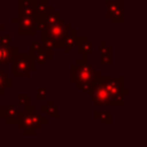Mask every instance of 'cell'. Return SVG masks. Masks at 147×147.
Listing matches in <instances>:
<instances>
[{"mask_svg":"<svg viewBox=\"0 0 147 147\" xmlns=\"http://www.w3.org/2000/svg\"><path fill=\"white\" fill-rule=\"evenodd\" d=\"M89 93H90L92 101H93L97 106H109V105H111L110 97L106 92V88L103 86V84H102V81H101V75L97 78L96 83L92 86Z\"/></svg>","mask_w":147,"mask_h":147,"instance_id":"6","label":"cell"},{"mask_svg":"<svg viewBox=\"0 0 147 147\" xmlns=\"http://www.w3.org/2000/svg\"><path fill=\"white\" fill-rule=\"evenodd\" d=\"M94 117L99 119L101 121H111V114L110 112H94Z\"/></svg>","mask_w":147,"mask_h":147,"instance_id":"15","label":"cell"},{"mask_svg":"<svg viewBox=\"0 0 147 147\" xmlns=\"http://www.w3.org/2000/svg\"><path fill=\"white\" fill-rule=\"evenodd\" d=\"M93 49V44L88 40L86 36H78V41H76V51L79 53H83L84 56L90 53Z\"/></svg>","mask_w":147,"mask_h":147,"instance_id":"10","label":"cell"},{"mask_svg":"<svg viewBox=\"0 0 147 147\" xmlns=\"http://www.w3.org/2000/svg\"><path fill=\"white\" fill-rule=\"evenodd\" d=\"M18 17H35L34 0H18Z\"/></svg>","mask_w":147,"mask_h":147,"instance_id":"9","label":"cell"},{"mask_svg":"<svg viewBox=\"0 0 147 147\" xmlns=\"http://www.w3.org/2000/svg\"><path fill=\"white\" fill-rule=\"evenodd\" d=\"M10 63H12L13 76H28L32 70H35V59L32 53H17L10 61Z\"/></svg>","mask_w":147,"mask_h":147,"instance_id":"5","label":"cell"},{"mask_svg":"<svg viewBox=\"0 0 147 147\" xmlns=\"http://www.w3.org/2000/svg\"><path fill=\"white\" fill-rule=\"evenodd\" d=\"M0 41H1L3 44H10V43H12V39H10L9 36H5V35H3L1 38H0Z\"/></svg>","mask_w":147,"mask_h":147,"instance_id":"19","label":"cell"},{"mask_svg":"<svg viewBox=\"0 0 147 147\" xmlns=\"http://www.w3.org/2000/svg\"><path fill=\"white\" fill-rule=\"evenodd\" d=\"M18 53V49L16 47H10L9 44L0 43V65L10 63L13 57Z\"/></svg>","mask_w":147,"mask_h":147,"instance_id":"8","label":"cell"},{"mask_svg":"<svg viewBox=\"0 0 147 147\" xmlns=\"http://www.w3.org/2000/svg\"><path fill=\"white\" fill-rule=\"evenodd\" d=\"M28 101H30V97L27 96V94H20L18 96V103H20V106H28Z\"/></svg>","mask_w":147,"mask_h":147,"instance_id":"16","label":"cell"},{"mask_svg":"<svg viewBox=\"0 0 147 147\" xmlns=\"http://www.w3.org/2000/svg\"><path fill=\"white\" fill-rule=\"evenodd\" d=\"M18 128L22 129L25 132V134H35V132L38 129H40L41 125L45 124L47 119L43 117L41 115L35 114V107L26 106L25 111L22 114H18L17 117Z\"/></svg>","mask_w":147,"mask_h":147,"instance_id":"3","label":"cell"},{"mask_svg":"<svg viewBox=\"0 0 147 147\" xmlns=\"http://www.w3.org/2000/svg\"><path fill=\"white\" fill-rule=\"evenodd\" d=\"M31 44H32V45H31V51H32V52L39 51V49H40L41 47H43L40 43H38V41H32V43H31Z\"/></svg>","mask_w":147,"mask_h":147,"instance_id":"18","label":"cell"},{"mask_svg":"<svg viewBox=\"0 0 147 147\" xmlns=\"http://www.w3.org/2000/svg\"><path fill=\"white\" fill-rule=\"evenodd\" d=\"M38 101H41V99H47V89L44 88H40L36 93V97H35Z\"/></svg>","mask_w":147,"mask_h":147,"instance_id":"17","label":"cell"},{"mask_svg":"<svg viewBox=\"0 0 147 147\" xmlns=\"http://www.w3.org/2000/svg\"><path fill=\"white\" fill-rule=\"evenodd\" d=\"M18 34L22 35H35L36 23L34 17H18Z\"/></svg>","mask_w":147,"mask_h":147,"instance_id":"7","label":"cell"},{"mask_svg":"<svg viewBox=\"0 0 147 147\" xmlns=\"http://www.w3.org/2000/svg\"><path fill=\"white\" fill-rule=\"evenodd\" d=\"M70 31V25L65 21H56L54 23L49 25L45 30L41 31V39L44 45L47 47H63L65 39Z\"/></svg>","mask_w":147,"mask_h":147,"instance_id":"2","label":"cell"},{"mask_svg":"<svg viewBox=\"0 0 147 147\" xmlns=\"http://www.w3.org/2000/svg\"><path fill=\"white\" fill-rule=\"evenodd\" d=\"M101 81L103 86L106 88V92L110 97V102L112 106H121L123 97L125 93H128V89L123 86V78L111 79V78H102Z\"/></svg>","mask_w":147,"mask_h":147,"instance_id":"4","label":"cell"},{"mask_svg":"<svg viewBox=\"0 0 147 147\" xmlns=\"http://www.w3.org/2000/svg\"><path fill=\"white\" fill-rule=\"evenodd\" d=\"M43 111H45V112H48L51 116H53V117H58V112H57V110H56V107L53 106V102L52 101H48V106H45L44 107L43 106Z\"/></svg>","mask_w":147,"mask_h":147,"instance_id":"14","label":"cell"},{"mask_svg":"<svg viewBox=\"0 0 147 147\" xmlns=\"http://www.w3.org/2000/svg\"><path fill=\"white\" fill-rule=\"evenodd\" d=\"M34 9H35L36 14H40V13H47V12L53 10V9H52V7H49L47 1H34Z\"/></svg>","mask_w":147,"mask_h":147,"instance_id":"13","label":"cell"},{"mask_svg":"<svg viewBox=\"0 0 147 147\" xmlns=\"http://www.w3.org/2000/svg\"><path fill=\"white\" fill-rule=\"evenodd\" d=\"M12 88V80L9 76L5 75L4 71L0 70V93L4 94L7 92V89Z\"/></svg>","mask_w":147,"mask_h":147,"instance_id":"12","label":"cell"},{"mask_svg":"<svg viewBox=\"0 0 147 147\" xmlns=\"http://www.w3.org/2000/svg\"><path fill=\"white\" fill-rule=\"evenodd\" d=\"M71 80L76 84L79 89L89 93L92 86L94 85L97 78L99 76V72L96 71L88 63L86 58H81L76 62L75 66H72Z\"/></svg>","mask_w":147,"mask_h":147,"instance_id":"1","label":"cell"},{"mask_svg":"<svg viewBox=\"0 0 147 147\" xmlns=\"http://www.w3.org/2000/svg\"><path fill=\"white\" fill-rule=\"evenodd\" d=\"M20 112L16 107H1V117L7 120V123H16Z\"/></svg>","mask_w":147,"mask_h":147,"instance_id":"11","label":"cell"}]
</instances>
